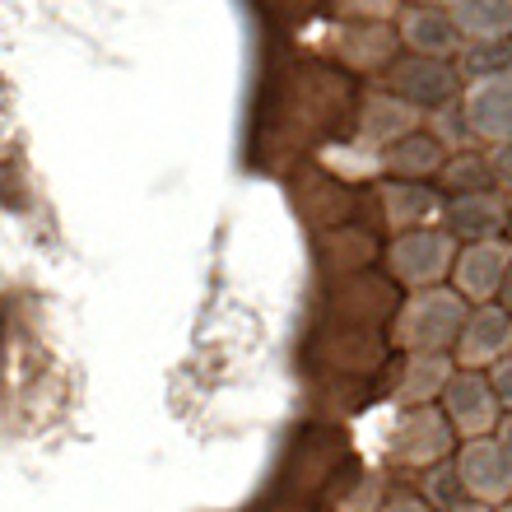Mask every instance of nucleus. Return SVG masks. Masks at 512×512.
<instances>
[{"label":"nucleus","mask_w":512,"mask_h":512,"mask_svg":"<svg viewBox=\"0 0 512 512\" xmlns=\"http://www.w3.org/2000/svg\"><path fill=\"white\" fill-rule=\"evenodd\" d=\"M499 308L512 317V270H508V280H503V294H499Z\"/></svg>","instance_id":"27"},{"label":"nucleus","mask_w":512,"mask_h":512,"mask_svg":"<svg viewBox=\"0 0 512 512\" xmlns=\"http://www.w3.org/2000/svg\"><path fill=\"white\" fill-rule=\"evenodd\" d=\"M396 38L410 56H429V61H452L457 66L466 38L457 33L447 10H424V5H401L396 14Z\"/></svg>","instance_id":"11"},{"label":"nucleus","mask_w":512,"mask_h":512,"mask_svg":"<svg viewBox=\"0 0 512 512\" xmlns=\"http://www.w3.org/2000/svg\"><path fill=\"white\" fill-rule=\"evenodd\" d=\"M447 163V149L438 145L429 135V126L415 135H405V140H396V145L382 154V173L396 177V182H438V173H443Z\"/></svg>","instance_id":"15"},{"label":"nucleus","mask_w":512,"mask_h":512,"mask_svg":"<svg viewBox=\"0 0 512 512\" xmlns=\"http://www.w3.org/2000/svg\"><path fill=\"white\" fill-rule=\"evenodd\" d=\"M457 252L461 247L452 243V233H443V224H429V229H410V233H401V238H391L387 270L410 294H419V289H438V284L452 275Z\"/></svg>","instance_id":"2"},{"label":"nucleus","mask_w":512,"mask_h":512,"mask_svg":"<svg viewBox=\"0 0 512 512\" xmlns=\"http://www.w3.org/2000/svg\"><path fill=\"white\" fill-rule=\"evenodd\" d=\"M387 94L405 98L410 108H419L424 117L429 112H443L452 103H461L466 84H461L457 66L452 61H429V56H396L387 70Z\"/></svg>","instance_id":"3"},{"label":"nucleus","mask_w":512,"mask_h":512,"mask_svg":"<svg viewBox=\"0 0 512 512\" xmlns=\"http://www.w3.org/2000/svg\"><path fill=\"white\" fill-rule=\"evenodd\" d=\"M471 317V303L457 294V289H419L396 308V322H391V340L401 345L405 354H452L457 350L461 326Z\"/></svg>","instance_id":"1"},{"label":"nucleus","mask_w":512,"mask_h":512,"mask_svg":"<svg viewBox=\"0 0 512 512\" xmlns=\"http://www.w3.org/2000/svg\"><path fill=\"white\" fill-rule=\"evenodd\" d=\"M438 187H443L447 196H475V191H499V187H494V168H489V154H475V149L447 154L443 173H438Z\"/></svg>","instance_id":"18"},{"label":"nucleus","mask_w":512,"mask_h":512,"mask_svg":"<svg viewBox=\"0 0 512 512\" xmlns=\"http://www.w3.org/2000/svg\"><path fill=\"white\" fill-rule=\"evenodd\" d=\"M340 24H391L401 14V0H326Z\"/></svg>","instance_id":"22"},{"label":"nucleus","mask_w":512,"mask_h":512,"mask_svg":"<svg viewBox=\"0 0 512 512\" xmlns=\"http://www.w3.org/2000/svg\"><path fill=\"white\" fill-rule=\"evenodd\" d=\"M452 461H457L461 489H466V499L471 503H480V508H489V512H499V508L512 503V461L499 447V438L461 443Z\"/></svg>","instance_id":"6"},{"label":"nucleus","mask_w":512,"mask_h":512,"mask_svg":"<svg viewBox=\"0 0 512 512\" xmlns=\"http://www.w3.org/2000/svg\"><path fill=\"white\" fill-rule=\"evenodd\" d=\"M401 5H424V10H447L452 0H401Z\"/></svg>","instance_id":"28"},{"label":"nucleus","mask_w":512,"mask_h":512,"mask_svg":"<svg viewBox=\"0 0 512 512\" xmlns=\"http://www.w3.org/2000/svg\"><path fill=\"white\" fill-rule=\"evenodd\" d=\"M512 270V243L508 238H489V243H466L452 261V289H457L471 308H485L503 294V280Z\"/></svg>","instance_id":"7"},{"label":"nucleus","mask_w":512,"mask_h":512,"mask_svg":"<svg viewBox=\"0 0 512 512\" xmlns=\"http://www.w3.org/2000/svg\"><path fill=\"white\" fill-rule=\"evenodd\" d=\"M387 452L405 471H429L438 461L457 457V433H452V424H447V415L438 405H419V410H405L396 419Z\"/></svg>","instance_id":"4"},{"label":"nucleus","mask_w":512,"mask_h":512,"mask_svg":"<svg viewBox=\"0 0 512 512\" xmlns=\"http://www.w3.org/2000/svg\"><path fill=\"white\" fill-rule=\"evenodd\" d=\"M447 14L466 42L512 38V0H452Z\"/></svg>","instance_id":"17"},{"label":"nucleus","mask_w":512,"mask_h":512,"mask_svg":"<svg viewBox=\"0 0 512 512\" xmlns=\"http://www.w3.org/2000/svg\"><path fill=\"white\" fill-rule=\"evenodd\" d=\"M508 243H512V205H508Z\"/></svg>","instance_id":"30"},{"label":"nucleus","mask_w":512,"mask_h":512,"mask_svg":"<svg viewBox=\"0 0 512 512\" xmlns=\"http://www.w3.org/2000/svg\"><path fill=\"white\" fill-rule=\"evenodd\" d=\"M461 112H466V126H471L475 145H489V149L508 145L512 140V75L466 84Z\"/></svg>","instance_id":"10"},{"label":"nucleus","mask_w":512,"mask_h":512,"mask_svg":"<svg viewBox=\"0 0 512 512\" xmlns=\"http://www.w3.org/2000/svg\"><path fill=\"white\" fill-rule=\"evenodd\" d=\"M438 410L447 415L452 433L461 443H475V438H494L503 424V405L494 396L485 373H471V368H457L447 391L438 396Z\"/></svg>","instance_id":"5"},{"label":"nucleus","mask_w":512,"mask_h":512,"mask_svg":"<svg viewBox=\"0 0 512 512\" xmlns=\"http://www.w3.org/2000/svg\"><path fill=\"white\" fill-rule=\"evenodd\" d=\"M447 512H489V508H480V503H457V508H447Z\"/></svg>","instance_id":"29"},{"label":"nucleus","mask_w":512,"mask_h":512,"mask_svg":"<svg viewBox=\"0 0 512 512\" xmlns=\"http://www.w3.org/2000/svg\"><path fill=\"white\" fill-rule=\"evenodd\" d=\"M499 512H512V508H499Z\"/></svg>","instance_id":"31"},{"label":"nucleus","mask_w":512,"mask_h":512,"mask_svg":"<svg viewBox=\"0 0 512 512\" xmlns=\"http://www.w3.org/2000/svg\"><path fill=\"white\" fill-rule=\"evenodd\" d=\"M419 499L429 503V508H438V512L457 508V503H471L466 499V489H461L457 461H438V466H429V471H424V494H419Z\"/></svg>","instance_id":"20"},{"label":"nucleus","mask_w":512,"mask_h":512,"mask_svg":"<svg viewBox=\"0 0 512 512\" xmlns=\"http://www.w3.org/2000/svg\"><path fill=\"white\" fill-rule=\"evenodd\" d=\"M489 168H494V187L512 191V140L499 145V149H489Z\"/></svg>","instance_id":"24"},{"label":"nucleus","mask_w":512,"mask_h":512,"mask_svg":"<svg viewBox=\"0 0 512 512\" xmlns=\"http://www.w3.org/2000/svg\"><path fill=\"white\" fill-rule=\"evenodd\" d=\"M512 354V317L499 303H485V308H471L466 326L457 336V368H471V373H489V368Z\"/></svg>","instance_id":"9"},{"label":"nucleus","mask_w":512,"mask_h":512,"mask_svg":"<svg viewBox=\"0 0 512 512\" xmlns=\"http://www.w3.org/2000/svg\"><path fill=\"white\" fill-rule=\"evenodd\" d=\"M457 75L461 84H480L494 75H512V38H494V42H466L457 56Z\"/></svg>","instance_id":"19"},{"label":"nucleus","mask_w":512,"mask_h":512,"mask_svg":"<svg viewBox=\"0 0 512 512\" xmlns=\"http://www.w3.org/2000/svg\"><path fill=\"white\" fill-rule=\"evenodd\" d=\"M429 135L447 149V154H461V149L475 145V135H471V126H466L461 103H452V108H443V112H429Z\"/></svg>","instance_id":"21"},{"label":"nucleus","mask_w":512,"mask_h":512,"mask_svg":"<svg viewBox=\"0 0 512 512\" xmlns=\"http://www.w3.org/2000/svg\"><path fill=\"white\" fill-rule=\"evenodd\" d=\"M401 52V38L391 24H336L331 28V56L350 70H387Z\"/></svg>","instance_id":"13"},{"label":"nucleus","mask_w":512,"mask_h":512,"mask_svg":"<svg viewBox=\"0 0 512 512\" xmlns=\"http://www.w3.org/2000/svg\"><path fill=\"white\" fill-rule=\"evenodd\" d=\"M378 512H433V508L419 494H391V499H382Z\"/></svg>","instance_id":"25"},{"label":"nucleus","mask_w":512,"mask_h":512,"mask_svg":"<svg viewBox=\"0 0 512 512\" xmlns=\"http://www.w3.org/2000/svg\"><path fill=\"white\" fill-rule=\"evenodd\" d=\"M457 373V359L452 354H405L401 382H396V401L405 410H419V405H438V396L447 391Z\"/></svg>","instance_id":"16"},{"label":"nucleus","mask_w":512,"mask_h":512,"mask_svg":"<svg viewBox=\"0 0 512 512\" xmlns=\"http://www.w3.org/2000/svg\"><path fill=\"white\" fill-rule=\"evenodd\" d=\"M494 438H499V447L508 452V461H512V410L503 415V424H499V433H494Z\"/></svg>","instance_id":"26"},{"label":"nucleus","mask_w":512,"mask_h":512,"mask_svg":"<svg viewBox=\"0 0 512 512\" xmlns=\"http://www.w3.org/2000/svg\"><path fill=\"white\" fill-rule=\"evenodd\" d=\"M359 145L368 149V154H387L396 140H405V135H415V131H424V112L419 108H410L405 98H396V94H368L364 103H359Z\"/></svg>","instance_id":"12"},{"label":"nucleus","mask_w":512,"mask_h":512,"mask_svg":"<svg viewBox=\"0 0 512 512\" xmlns=\"http://www.w3.org/2000/svg\"><path fill=\"white\" fill-rule=\"evenodd\" d=\"M378 201H382V219H387V229L396 238L410 229H429L443 215V196L429 182H396V177H387L378 187Z\"/></svg>","instance_id":"14"},{"label":"nucleus","mask_w":512,"mask_h":512,"mask_svg":"<svg viewBox=\"0 0 512 512\" xmlns=\"http://www.w3.org/2000/svg\"><path fill=\"white\" fill-rule=\"evenodd\" d=\"M508 196L503 191H475V196H443V233L452 243H489V238H508Z\"/></svg>","instance_id":"8"},{"label":"nucleus","mask_w":512,"mask_h":512,"mask_svg":"<svg viewBox=\"0 0 512 512\" xmlns=\"http://www.w3.org/2000/svg\"><path fill=\"white\" fill-rule=\"evenodd\" d=\"M485 378H489V387H494V396H499V405H508V410H512V354H508V359H499Z\"/></svg>","instance_id":"23"}]
</instances>
